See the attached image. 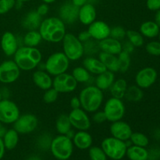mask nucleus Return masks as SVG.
<instances>
[{"label":"nucleus","mask_w":160,"mask_h":160,"mask_svg":"<svg viewBox=\"0 0 160 160\" xmlns=\"http://www.w3.org/2000/svg\"><path fill=\"white\" fill-rule=\"evenodd\" d=\"M143 91L141 88L137 85H131L127 88L124 98L131 102H138L143 98Z\"/></svg>","instance_id":"obj_34"},{"label":"nucleus","mask_w":160,"mask_h":160,"mask_svg":"<svg viewBox=\"0 0 160 160\" xmlns=\"http://www.w3.org/2000/svg\"><path fill=\"white\" fill-rule=\"evenodd\" d=\"M139 32L142 34L143 37L148 38H154L159 36L160 28L155 21L148 20V21L143 22L141 24Z\"/></svg>","instance_id":"obj_27"},{"label":"nucleus","mask_w":160,"mask_h":160,"mask_svg":"<svg viewBox=\"0 0 160 160\" xmlns=\"http://www.w3.org/2000/svg\"><path fill=\"white\" fill-rule=\"evenodd\" d=\"M159 42H160V32H159Z\"/></svg>","instance_id":"obj_60"},{"label":"nucleus","mask_w":160,"mask_h":160,"mask_svg":"<svg viewBox=\"0 0 160 160\" xmlns=\"http://www.w3.org/2000/svg\"><path fill=\"white\" fill-rule=\"evenodd\" d=\"M129 140L132 145L144 147V148L148 146V143H149L148 138L145 134L141 132H133Z\"/></svg>","instance_id":"obj_38"},{"label":"nucleus","mask_w":160,"mask_h":160,"mask_svg":"<svg viewBox=\"0 0 160 160\" xmlns=\"http://www.w3.org/2000/svg\"><path fill=\"white\" fill-rule=\"evenodd\" d=\"M12 125L13 129L16 130L19 134H28L37 129L38 127V120L34 114L24 113L20 115Z\"/></svg>","instance_id":"obj_11"},{"label":"nucleus","mask_w":160,"mask_h":160,"mask_svg":"<svg viewBox=\"0 0 160 160\" xmlns=\"http://www.w3.org/2000/svg\"><path fill=\"white\" fill-rule=\"evenodd\" d=\"M100 52L109 53L112 55H117L122 51V42L120 41L109 37L98 42Z\"/></svg>","instance_id":"obj_24"},{"label":"nucleus","mask_w":160,"mask_h":160,"mask_svg":"<svg viewBox=\"0 0 160 160\" xmlns=\"http://www.w3.org/2000/svg\"><path fill=\"white\" fill-rule=\"evenodd\" d=\"M145 50L151 56H160V42L159 41H152L145 45Z\"/></svg>","instance_id":"obj_43"},{"label":"nucleus","mask_w":160,"mask_h":160,"mask_svg":"<svg viewBox=\"0 0 160 160\" xmlns=\"http://www.w3.org/2000/svg\"><path fill=\"white\" fill-rule=\"evenodd\" d=\"M43 17H41L37 11L31 10L27 12L21 20V26L27 31L38 30Z\"/></svg>","instance_id":"obj_21"},{"label":"nucleus","mask_w":160,"mask_h":160,"mask_svg":"<svg viewBox=\"0 0 160 160\" xmlns=\"http://www.w3.org/2000/svg\"><path fill=\"white\" fill-rule=\"evenodd\" d=\"M110 30L109 25L103 20H95L88 27V31L90 34L91 38L97 42L109 38L110 35Z\"/></svg>","instance_id":"obj_16"},{"label":"nucleus","mask_w":160,"mask_h":160,"mask_svg":"<svg viewBox=\"0 0 160 160\" xmlns=\"http://www.w3.org/2000/svg\"><path fill=\"white\" fill-rule=\"evenodd\" d=\"M70 106L71 109H79L81 107V102H80L79 97L78 96H73L72 97L70 101Z\"/></svg>","instance_id":"obj_50"},{"label":"nucleus","mask_w":160,"mask_h":160,"mask_svg":"<svg viewBox=\"0 0 160 160\" xmlns=\"http://www.w3.org/2000/svg\"><path fill=\"white\" fill-rule=\"evenodd\" d=\"M20 115V109L14 102L9 98L0 101V121L4 124H13Z\"/></svg>","instance_id":"obj_9"},{"label":"nucleus","mask_w":160,"mask_h":160,"mask_svg":"<svg viewBox=\"0 0 160 160\" xmlns=\"http://www.w3.org/2000/svg\"><path fill=\"white\" fill-rule=\"evenodd\" d=\"M2 99V93H1V91H0V101Z\"/></svg>","instance_id":"obj_58"},{"label":"nucleus","mask_w":160,"mask_h":160,"mask_svg":"<svg viewBox=\"0 0 160 160\" xmlns=\"http://www.w3.org/2000/svg\"><path fill=\"white\" fill-rule=\"evenodd\" d=\"M52 138L51 137L48 133H44L38 139V146L43 150H47L50 148V145H51Z\"/></svg>","instance_id":"obj_41"},{"label":"nucleus","mask_w":160,"mask_h":160,"mask_svg":"<svg viewBox=\"0 0 160 160\" xmlns=\"http://www.w3.org/2000/svg\"><path fill=\"white\" fill-rule=\"evenodd\" d=\"M128 87V82H127L124 78H119V79L115 80L113 84H112L110 88L109 89L111 97L123 99L124 98Z\"/></svg>","instance_id":"obj_28"},{"label":"nucleus","mask_w":160,"mask_h":160,"mask_svg":"<svg viewBox=\"0 0 160 160\" xmlns=\"http://www.w3.org/2000/svg\"><path fill=\"white\" fill-rule=\"evenodd\" d=\"M32 81L41 90H48L52 88L53 79L48 73L44 70H37L33 73Z\"/></svg>","instance_id":"obj_20"},{"label":"nucleus","mask_w":160,"mask_h":160,"mask_svg":"<svg viewBox=\"0 0 160 160\" xmlns=\"http://www.w3.org/2000/svg\"><path fill=\"white\" fill-rule=\"evenodd\" d=\"M59 95V93L56 89L51 88L45 91L42 98H43L44 102L46 103V104H52L55 102L57 101Z\"/></svg>","instance_id":"obj_40"},{"label":"nucleus","mask_w":160,"mask_h":160,"mask_svg":"<svg viewBox=\"0 0 160 160\" xmlns=\"http://www.w3.org/2000/svg\"><path fill=\"white\" fill-rule=\"evenodd\" d=\"M62 52L70 61H78L84 56V45L73 33H67L62 41Z\"/></svg>","instance_id":"obj_5"},{"label":"nucleus","mask_w":160,"mask_h":160,"mask_svg":"<svg viewBox=\"0 0 160 160\" xmlns=\"http://www.w3.org/2000/svg\"><path fill=\"white\" fill-rule=\"evenodd\" d=\"M6 152V147H5L4 142L2 138H0V160L3 158Z\"/></svg>","instance_id":"obj_51"},{"label":"nucleus","mask_w":160,"mask_h":160,"mask_svg":"<svg viewBox=\"0 0 160 160\" xmlns=\"http://www.w3.org/2000/svg\"><path fill=\"white\" fill-rule=\"evenodd\" d=\"M0 45L3 53L8 57L13 56L19 47L21 46L18 37L10 31H6L2 34Z\"/></svg>","instance_id":"obj_15"},{"label":"nucleus","mask_w":160,"mask_h":160,"mask_svg":"<svg viewBox=\"0 0 160 160\" xmlns=\"http://www.w3.org/2000/svg\"><path fill=\"white\" fill-rule=\"evenodd\" d=\"M73 143L71 138L67 135L59 134L52 138L50 151L52 156L58 160H67L73 152Z\"/></svg>","instance_id":"obj_4"},{"label":"nucleus","mask_w":160,"mask_h":160,"mask_svg":"<svg viewBox=\"0 0 160 160\" xmlns=\"http://www.w3.org/2000/svg\"><path fill=\"white\" fill-rule=\"evenodd\" d=\"M92 120L94 123H97V124H102L103 123L107 121L106 115H105L103 110H98L96 112H93Z\"/></svg>","instance_id":"obj_45"},{"label":"nucleus","mask_w":160,"mask_h":160,"mask_svg":"<svg viewBox=\"0 0 160 160\" xmlns=\"http://www.w3.org/2000/svg\"><path fill=\"white\" fill-rule=\"evenodd\" d=\"M68 117L72 128L78 131H88L92 127V119L82 108L71 109Z\"/></svg>","instance_id":"obj_13"},{"label":"nucleus","mask_w":160,"mask_h":160,"mask_svg":"<svg viewBox=\"0 0 160 160\" xmlns=\"http://www.w3.org/2000/svg\"><path fill=\"white\" fill-rule=\"evenodd\" d=\"M70 62V61L62 52H56L52 53L44 62L45 70L51 76H58L68 70Z\"/></svg>","instance_id":"obj_6"},{"label":"nucleus","mask_w":160,"mask_h":160,"mask_svg":"<svg viewBox=\"0 0 160 160\" xmlns=\"http://www.w3.org/2000/svg\"><path fill=\"white\" fill-rule=\"evenodd\" d=\"M126 156L130 160H148V151L144 147L131 145L128 147Z\"/></svg>","instance_id":"obj_29"},{"label":"nucleus","mask_w":160,"mask_h":160,"mask_svg":"<svg viewBox=\"0 0 160 160\" xmlns=\"http://www.w3.org/2000/svg\"><path fill=\"white\" fill-rule=\"evenodd\" d=\"M71 74L78 84H87L92 78V74L83 66L74 67L72 70Z\"/></svg>","instance_id":"obj_33"},{"label":"nucleus","mask_w":160,"mask_h":160,"mask_svg":"<svg viewBox=\"0 0 160 160\" xmlns=\"http://www.w3.org/2000/svg\"><path fill=\"white\" fill-rule=\"evenodd\" d=\"M77 36H78V39H79L82 43H84V42H87L89 39H91L90 34H89V32L88 31V30H84V31H81V32L78 34V35Z\"/></svg>","instance_id":"obj_49"},{"label":"nucleus","mask_w":160,"mask_h":160,"mask_svg":"<svg viewBox=\"0 0 160 160\" xmlns=\"http://www.w3.org/2000/svg\"><path fill=\"white\" fill-rule=\"evenodd\" d=\"M96 17L97 12L94 5L88 2L79 8L78 20L81 24L88 27L96 20Z\"/></svg>","instance_id":"obj_19"},{"label":"nucleus","mask_w":160,"mask_h":160,"mask_svg":"<svg viewBox=\"0 0 160 160\" xmlns=\"http://www.w3.org/2000/svg\"><path fill=\"white\" fill-rule=\"evenodd\" d=\"M103 112L106 115V120L113 123L123 118L126 112V107L122 99L110 97L105 102Z\"/></svg>","instance_id":"obj_8"},{"label":"nucleus","mask_w":160,"mask_h":160,"mask_svg":"<svg viewBox=\"0 0 160 160\" xmlns=\"http://www.w3.org/2000/svg\"><path fill=\"white\" fill-rule=\"evenodd\" d=\"M78 83L71 73H64L54 77L52 81V88L59 94L71 93L78 88Z\"/></svg>","instance_id":"obj_12"},{"label":"nucleus","mask_w":160,"mask_h":160,"mask_svg":"<svg viewBox=\"0 0 160 160\" xmlns=\"http://www.w3.org/2000/svg\"><path fill=\"white\" fill-rule=\"evenodd\" d=\"M6 149L12 150L17 146L19 142V134L13 128L6 130L4 136L2 137Z\"/></svg>","instance_id":"obj_32"},{"label":"nucleus","mask_w":160,"mask_h":160,"mask_svg":"<svg viewBox=\"0 0 160 160\" xmlns=\"http://www.w3.org/2000/svg\"><path fill=\"white\" fill-rule=\"evenodd\" d=\"M38 31L43 41L59 43L67 33V25L59 17H49L42 20Z\"/></svg>","instance_id":"obj_1"},{"label":"nucleus","mask_w":160,"mask_h":160,"mask_svg":"<svg viewBox=\"0 0 160 160\" xmlns=\"http://www.w3.org/2000/svg\"><path fill=\"white\" fill-rule=\"evenodd\" d=\"M127 31L121 26H114L111 28L109 37L117 40L121 41L126 38Z\"/></svg>","instance_id":"obj_42"},{"label":"nucleus","mask_w":160,"mask_h":160,"mask_svg":"<svg viewBox=\"0 0 160 160\" xmlns=\"http://www.w3.org/2000/svg\"><path fill=\"white\" fill-rule=\"evenodd\" d=\"M45 3H47V4H51V3L54 2L56 0H42Z\"/></svg>","instance_id":"obj_56"},{"label":"nucleus","mask_w":160,"mask_h":160,"mask_svg":"<svg viewBox=\"0 0 160 160\" xmlns=\"http://www.w3.org/2000/svg\"><path fill=\"white\" fill-rule=\"evenodd\" d=\"M82 66L91 74L96 76L107 70L102 61L95 56H86L82 61Z\"/></svg>","instance_id":"obj_22"},{"label":"nucleus","mask_w":160,"mask_h":160,"mask_svg":"<svg viewBox=\"0 0 160 160\" xmlns=\"http://www.w3.org/2000/svg\"><path fill=\"white\" fill-rule=\"evenodd\" d=\"M155 22L160 28V9L156 11V14H155Z\"/></svg>","instance_id":"obj_53"},{"label":"nucleus","mask_w":160,"mask_h":160,"mask_svg":"<svg viewBox=\"0 0 160 160\" xmlns=\"http://www.w3.org/2000/svg\"><path fill=\"white\" fill-rule=\"evenodd\" d=\"M42 38L39 33L38 30H32V31H27L22 38L23 45L28 47H34L37 48L42 42Z\"/></svg>","instance_id":"obj_30"},{"label":"nucleus","mask_w":160,"mask_h":160,"mask_svg":"<svg viewBox=\"0 0 160 160\" xmlns=\"http://www.w3.org/2000/svg\"><path fill=\"white\" fill-rule=\"evenodd\" d=\"M127 40L129 41L135 48H139L144 45V37L139 31L134 30H128L126 33Z\"/></svg>","instance_id":"obj_36"},{"label":"nucleus","mask_w":160,"mask_h":160,"mask_svg":"<svg viewBox=\"0 0 160 160\" xmlns=\"http://www.w3.org/2000/svg\"><path fill=\"white\" fill-rule=\"evenodd\" d=\"M84 45V52L86 56H98L100 52L98 42L91 38L87 42L83 43Z\"/></svg>","instance_id":"obj_37"},{"label":"nucleus","mask_w":160,"mask_h":160,"mask_svg":"<svg viewBox=\"0 0 160 160\" xmlns=\"http://www.w3.org/2000/svg\"><path fill=\"white\" fill-rule=\"evenodd\" d=\"M110 160H112V159H110Z\"/></svg>","instance_id":"obj_61"},{"label":"nucleus","mask_w":160,"mask_h":160,"mask_svg":"<svg viewBox=\"0 0 160 160\" xmlns=\"http://www.w3.org/2000/svg\"><path fill=\"white\" fill-rule=\"evenodd\" d=\"M98 58L104 64L106 70L113 72V73L119 72V63L117 56L100 52L98 55Z\"/></svg>","instance_id":"obj_26"},{"label":"nucleus","mask_w":160,"mask_h":160,"mask_svg":"<svg viewBox=\"0 0 160 160\" xmlns=\"http://www.w3.org/2000/svg\"><path fill=\"white\" fill-rule=\"evenodd\" d=\"M79 7L71 2H66L59 9V17L66 25H72L78 20Z\"/></svg>","instance_id":"obj_17"},{"label":"nucleus","mask_w":160,"mask_h":160,"mask_svg":"<svg viewBox=\"0 0 160 160\" xmlns=\"http://www.w3.org/2000/svg\"><path fill=\"white\" fill-rule=\"evenodd\" d=\"M81 107L88 113L99 110L104 102V93L95 85H88L80 92Z\"/></svg>","instance_id":"obj_3"},{"label":"nucleus","mask_w":160,"mask_h":160,"mask_svg":"<svg viewBox=\"0 0 160 160\" xmlns=\"http://www.w3.org/2000/svg\"><path fill=\"white\" fill-rule=\"evenodd\" d=\"M118 63H119V72L124 73L130 69L131 63V55L124 51H121L118 55Z\"/></svg>","instance_id":"obj_35"},{"label":"nucleus","mask_w":160,"mask_h":160,"mask_svg":"<svg viewBox=\"0 0 160 160\" xmlns=\"http://www.w3.org/2000/svg\"><path fill=\"white\" fill-rule=\"evenodd\" d=\"M2 127V122L0 121V128H1Z\"/></svg>","instance_id":"obj_59"},{"label":"nucleus","mask_w":160,"mask_h":160,"mask_svg":"<svg viewBox=\"0 0 160 160\" xmlns=\"http://www.w3.org/2000/svg\"><path fill=\"white\" fill-rule=\"evenodd\" d=\"M6 132V129L5 128H3V127H2L1 128H0V138H2V137L4 136L5 133Z\"/></svg>","instance_id":"obj_54"},{"label":"nucleus","mask_w":160,"mask_h":160,"mask_svg":"<svg viewBox=\"0 0 160 160\" xmlns=\"http://www.w3.org/2000/svg\"><path fill=\"white\" fill-rule=\"evenodd\" d=\"M13 61L20 70L31 71L42 61V53L38 48L21 45L13 55Z\"/></svg>","instance_id":"obj_2"},{"label":"nucleus","mask_w":160,"mask_h":160,"mask_svg":"<svg viewBox=\"0 0 160 160\" xmlns=\"http://www.w3.org/2000/svg\"><path fill=\"white\" fill-rule=\"evenodd\" d=\"M71 2L78 7H81L84 4L88 2V0H71Z\"/></svg>","instance_id":"obj_52"},{"label":"nucleus","mask_w":160,"mask_h":160,"mask_svg":"<svg viewBox=\"0 0 160 160\" xmlns=\"http://www.w3.org/2000/svg\"><path fill=\"white\" fill-rule=\"evenodd\" d=\"M16 0H0V15H3L15 7Z\"/></svg>","instance_id":"obj_44"},{"label":"nucleus","mask_w":160,"mask_h":160,"mask_svg":"<svg viewBox=\"0 0 160 160\" xmlns=\"http://www.w3.org/2000/svg\"><path fill=\"white\" fill-rule=\"evenodd\" d=\"M27 160H42V159L38 156H31L28 157Z\"/></svg>","instance_id":"obj_55"},{"label":"nucleus","mask_w":160,"mask_h":160,"mask_svg":"<svg viewBox=\"0 0 160 160\" xmlns=\"http://www.w3.org/2000/svg\"><path fill=\"white\" fill-rule=\"evenodd\" d=\"M157 71L153 67H145L136 73L135 83L142 89H146L152 86L157 80Z\"/></svg>","instance_id":"obj_14"},{"label":"nucleus","mask_w":160,"mask_h":160,"mask_svg":"<svg viewBox=\"0 0 160 160\" xmlns=\"http://www.w3.org/2000/svg\"><path fill=\"white\" fill-rule=\"evenodd\" d=\"M146 6L151 11L159 10L160 9V0H147Z\"/></svg>","instance_id":"obj_46"},{"label":"nucleus","mask_w":160,"mask_h":160,"mask_svg":"<svg viewBox=\"0 0 160 160\" xmlns=\"http://www.w3.org/2000/svg\"><path fill=\"white\" fill-rule=\"evenodd\" d=\"M16 1L21 2H28V1H30V0H16Z\"/></svg>","instance_id":"obj_57"},{"label":"nucleus","mask_w":160,"mask_h":160,"mask_svg":"<svg viewBox=\"0 0 160 160\" xmlns=\"http://www.w3.org/2000/svg\"><path fill=\"white\" fill-rule=\"evenodd\" d=\"M56 130L59 134L66 135L72 130L71 123L67 114H60L56 120Z\"/></svg>","instance_id":"obj_31"},{"label":"nucleus","mask_w":160,"mask_h":160,"mask_svg":"<svg viewBox=\"0 0 160 160\" xmlns=\"http://www.w3.org/2000/svg\"><path fill=\"white\" fill-rule=\"evenodd\" d=\"M72 141L73 145L81 150L88 149L93 144V138L88 131H78L74 134Z\"/></svg>","instance_id":"obj_23"},{"label":"nucleus","mask_w":160,"mask_h":160,"mask_svg":"<svg viewBox=\"0 0 160 160\" xmlns=\"http://www.w3.org/2000/svg\"><path fill=\"white\" fill-rule=\"evenodd\" d=\"M109 132L112 137L123 142H127L131 138L133 131L129 123L121 120L111 123Z\"/></svg>","instance_id":"obj_18"},{"label":"nucleus","mask_w":160,"mask_h":160,"mask_svg":"<svg viewBox=\"0 0 160 160\" xmlns=\"http://www.w3.org/2000/svg\"><path fill=\"white\" fill-rule=\"evenodd\" d=\"M88 155L91 160H107V156L101 147H90Z\"/></svg>","instance_id":"obj_39"},{"label":"nucleus","mask_w":160,"mask_h":160,"mask_svg":"<svg viewBox=\"0 0 160 160\" xmlns=\"http://www.w3.org/2000/svg\"><path fill=\"white\" fill-rule=\"evenodd\" d=\"M134 50H135V47L128 40L125 41L123 43H122V51H124L126 52L129 53L130 55H131L134 52Z\"/></svg>","instance_id":"obj_47"},{"label":"nucleus","mask_w":160,"mask_h":160,"mask_svg":"<svg viewBox=\"0 0 160 160\" xmlns=\"http://www.w3.org/2000/svg\"><path fill=\"white\" fill-rule=\"evenodd\" d=\"M20 76V69L13 59H8L0 63V82L10 84L16 82Z\"/></svg>","instance_id":"obj_10"},{"label":"nucleus","mask_w":160,"mask_h":160,"mask_svg":"<svg viewBox=\"0 0 160 160\" xmlns=\"http://www.w3.org/2000/svg\"><path fill=\"white\" fill-rule=\"evenodd\" d=\"M101 148L106 156L112 160H121L126 156L128 145L126 142L119 140L113 137H108L103 139Z\"/></svg>","instance_id":"obj_7"},{"label":"nucleus","mask_w":160,"mask_h":160,"mask_svg":"<svg viewBox=\"0 0 160 160\" xmlns=\"http://www.w3.org/2000/svg\"><path fill=\"white\" fill-rule=\"evenodd\" d=\"M48 10H49V7H48V4L47 3H42L40 6H38V7L37 8L36 11H37L38 13L41 16V17H45L48 14Z\"/></svg>","instance_id":"obj_48"},{"label":"nucleus","mask_w":160,"mask_h":160,"mask_svg":"<svg viewBox=\"0 0 160 160\" xmlns=\"http://www.w3.org/2000/svg\"><path fill=\"white\" fill-rule=\"evenodd\" d=\"M116 80L115 73L109 70H106L103 73L97 75L95 79V84L100 90L107 91L110 88L112 84Z\"/></svg>","instance_id":"obj_25"}]
</instances>
